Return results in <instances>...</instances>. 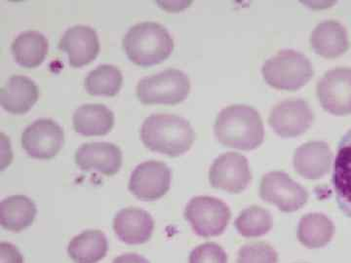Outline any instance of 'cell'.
I'll return each instance as SVG.
<instances>
[{
  "label": "cell",
  "instance_id": "cell-1",
  "mask_svg": "<svg viewBox=\"0 0 351 263\" xmlns=\"http://www.w3.org/2000/svg\"><path fill=\"white\" fill-rule=\"evenodd\" d=\"M215 136L221 145L240 151H253L263 144L265 128L255 108L233 105L221 110L214 126Z\"/></svg>",
  "mask_w": 351,
  "mask_h": 263
},
{
  "label": "cell",
  "instance_id": "cell-2",
  "mask_svg": "<svg viewBox=\"0 0 351 263\" xmlns=\"http://www.w3.org/2000/svg\"><path fill=\"white\" fill-rule=\"evenodd\" d=\"M141 138L151 151L176 157L189 151L195 142V132L184 117L157 113L145 118Z\"/></svg>",
  "mask_w": 351,
  "mask_h": 263
},
{
  "label": "cell",
  "instance_id": "cell-3",
  "mask_svg": "<svg viewBox=\"0 0 351 263\" xmlns=\"http://www.w3.org/2000/svg\"><path fill=\"white\" fill-rule=\"evenodd\" d=\"M123 47L133 63L154 66L170 56L174 49V40L162 25L143 22L133 25L126 32Z\"/></svg>",
  "mask_w": 351,
  "mask_h": 263
},
{
  "label": "cell",
  "instance_id": "cell-4",
  "mask_svg": "<svg viewBox=\"0 0 351 263\" xmlns=\"http://www.w3.org/2000/svg\"><path fill=\"white\" fill-rule=\"evenodd\" d=\"M262 73L270 86L295 91L311 82L314 75L308 58L298 51H279L263 64Z\"/></svg>",
  "mask_w": 351,
  "mask_h": 263
},
{
  "label": "cell",
  "instance_id": "cell-5",
  "mask_svg": "<svg viewBox=\"0 0 351 263\" xmlns=\"http://www.w3.org/2000/svg\"><path fill=\"white\" fill-rule=\"evenodd\" d=\"M191 91L189 76L180 69L169 68L145 76L137 85L138 100L145 105H176L186 100Z\"/></svg>",
  "mask_w": 351,
  "mask_h": 263
},
{
  "label": "cell",
  "instance_id": "cell-6",
  "mask_svg": "<svg viewBox=\"0 0 351 263\" xmlns=\"http://www.w3.org/2000/svg\"><path fill=\"white\" fill-rule=\"evenodd\" d=\"M184 218L196 235L209 238L223 234L232 218V212L218 198L196 196L186 205Z\"/></svg>",
  "mask_w": 351,
  "mask_h": 263
},
{
  "label": "cell",
  "instance_id": "cell-7",
  "mask_svg": "<svg viewBox=\"0 0 351 263\" xmlns=\"http://www.w3.org/2000/svg\"><path fill=\"white\" fill-rule=\"evenodd\" d=\"M260 196L284 213H293L302 209L308 200L306 189L291 179L290 175L279 171L263 175Z\"/></svg>",
  "mask_w": 351,
  "mask_h": 263
},
{
  "label": "cell",
  "instance_id": "cell-8",
  "mask_svg": "<svg viewBox=\"0 0 351 263\" xmlns=\"http://www.w3.org/2000/svg\"><path fill=\"white\" fill-rule=\"evenodd\" d=\"M210 184L226 192H242L252 181V173L246 157L228 152L215 159L209 171Z\"/></svg>",
  "mask_w": 351,
  "mask_h": 263
},
{
  "label": "cell",
  "instance_id": "cell-9",
  "mask_svg": "<svg viewBox=\"0 0 351 263\" xmlns=\"http://www.w3.org/2000/svg\"><path fill=\"white\" fill-rule=\"evenodd\" d=\"M317 98L326 112L337 116L351 113V68L327 71L317 84Z\"/></svg>",
  "mask_w": 351,
  "mask_h": 263
},
{
  "label": "cell",
  "instance_id": "cell-10",
  "mask_svg": "<svg viewBox=\"0 0 351 263\" xmlns=\"http://www.w3.org/2000/svg\"><path fill=\"white\" fill-rule=\"evenodd\" d=\"M314 114L308 103L302 99H291L277 103L270 112L269 123L277 135L295 138L313 125Z\"/></svg>",
  "mask_w": 351,
  "mask_h": 263
},
{
  "label": "cell",
  "instance_id": "cell-11",
  "mask_svg": "<svg viewBox=\"0 0 351 263\" xmlns=\"http://www.w3.org/2000/svg\"><path fill=\"white\" fill-rule=\"evenodd\" d=\"M171 179L172 173L165 163L145 161L132 172L129 190L141 200L160 199L169 190Z\"/></svg>",
  "mask_w": 351,
  "mask_h": 263
},
{
  "label": "cell",
  "instance_id": "cell-12",
  "mask_svg": "<svg viewBox=\"0 0 351 263\" xmlns=\"http://www.w3.org/2000/svg\"><path fill=\"white\" fill-rule=\"evenodd\" d=\"M64 138L63 128L54 120H36L23 132V149L32 158L50 159L61 151Z\"/></svg>",
  "mask_w": 351,
  "mask_h": 263
},
{
  "label": "cell",
  "instance_id": "cell-13",
  "mask_svg": "<svg viewBox=\"0 0 351 263\" xmlns=\"http://www.w3.org/2000/svg\"><path fill=\"white\" fill-rule=\"evenodd\" d=\"M59 48L68 54L71 66L80 68L91 63L98 56L100 41L94 29L88 25H78L64 32L60 39Z\"/></svg>",
  "mask_w": 351,
  "mask_h": 263
},
{
  "label": "cell",
  "instance_id": "cell-14",
  "mask_svg": "<svg viewBox=\"0 0 351 263\" xmlns=\"http://www.w3.org/2000/svg\"><path fill=\"white\" fill-rule=\"evenodd\" d=\"M76 165L83 171H95L100 174L113 175L119 172L122 153L112 142H89L82 145L75 152Z\"/></svg>",
  "mask_w": 351,
  "mask_h": 263
},
{
  "label": "cell",
  "instance_id": "cell-15",
  "mask_svg": "<svg viewBox=\"0 0 351 263\" xmlns=\"http://www.w3.org/2000/svg\"><path fill=\"white\" fill-rule=\"evenodd\" d=\"M295 172L306 179H319L332 169L334 154L329 145L324 142H308L295 149Z\"/></svg>",
  "mask_w": 351,
  "mask_h": 263
},
{
  "label": "cell",
  "instance_id": "cell-16",
  "mask_svg": "<svg viewBox=\"0 0 351 263\" xmlns=\"http://www.w3.org/2000/svg\"><path fill=\"white\" fill-rule=\"evenodd\" d=\"M154 221L151 214L138 208L122 209L113 219V229L120 241L140 245L151 239Z\"/></svg>",
  "mask_w": 351,
  "mask_h": 263
},
{
  "label": "cell",
  "instance_id": "cell-17",
  "mask_svg": "<svg viewBox=\"0 0 351 263\" xmlns=\"http://www.w3.org/2000/svg\"><path fill=\"white\" fill-rule=\"evenodd\" d=\"M311 45L319 56L335 59L345 54L350 47L348 31L337 21H324L311 32Z\"/></svg>",
  "mask_w": 351,
  "mask_h": 263
},
{
  "label": "cell",
  "instance_id": "cell-18",
  "mask_svg": "<svg viewBox=\"0 0 351 263\" xmlns=\"http://www.w3.org/2000/svg\"><path fill=\"white\" fill-rule=\"evenodd\" d=\"M332 186L339 208L351 218V129L339 144L334 161Z\"/></svg>",
  "mask_w": 351,
  "mask_h": 263
},
{
  "label": "cell",
  "instance_id": "cell-19",
  "mask_svg": "<svg viewBox=\"0 0 351 263\" xmlns=\"http://www.w3.org/2000/svg\"><path fill=\"white\" fill-rule=\"evenodd\" d=\"M38 99L36 82L24 75H13L0 91V105L14 114L29 112Z\"/></svg>",
  "mask_w": 351,
  "mask_h": 263
},
{
  "label": "cell",
  "instance_id": "cell-20",
  "mask_svg": "<svg viewBox=\"0 0 351 263\" xmlns=\"http://www.w3.org/2000/svg\"><path fill=\"white\" fill-rule=\"evenodd\" d=\"M73 127L83 136H103L112 130L114 114L105 105L87 103L73 113Z\"/></svg>",
  "mask_w": 351,
  "mask_h": 263
},
{
  "label": "cell",
  "instance_id": "cell-21",
  "mask_svg": "<svg viewBox=\"0 0 351 263\" xmlns=\"http://www.w3.org/2000/svg\"><path fill=\"white\" fill-rule=\"evenodd\" d=\"M36 216V204L27 196H10L0 203V225L8 231H22L32 225Z\"/></svg>",
  "mask_w": 351,
  "mask_h": 263
},
{
  "label": "cell",
  "instance_id": "cell-22",
  "mask_svg": "<svg viewBox=\"0 0 351 263\" xmlns=\"http://www.w3.org/2000/svg\"><path fill=\"white\" fill-rule=\"evenodd\" d=\"M108 253V239L100 230H87L69 242L68 253L75 263H98Z\"/></svg>",
  "mask_w": 351,
  "mask_h": 263
},
{
  "label": "cell",
  "instance_id": "cell-23",
  "mask_svg": "<svg viewBox=\"0 0 351 263\" xmlns=\"http://www.w3.org/2000/svg\"><path fill=\"white\" fill-rule=\"evenodd\" d=\"M48 40L41 32L27 31L22 32L14 39L11 50L14 59L25 68L39 66L48 53Z\"/></svg>",
  "mask_w": 351,
  "mask_h": 263
},
{
  "label": "cell",
  "instance_id": "cell-24",
  "mask_svg": "<svg viewBox=\"0 0 351 263\" xmlns=\"http://www.w3.org/2000/svg\"><path fill=\"white\" fill-rule=\"evenodd\" d=\"M335 225L331 218L321 213L307 214L302 216L298 227V238L308 249H320L331 242Z\"/></svg>",
  "mask_w": 351,
  "mask_h": 263
},
{
  "label": "cell",
  "instance_id": "cell-25",
  "mask_svg": "<svg viewBox=\"0 0 351 263\" xmlns=\"http://www.w3.org/2000/svg\"><path fill=\"white\" fill-rule=\"evenodd\" d=\"M121 71L112 64H101L85 78V89L95 96H115L122 86Z\"/></svg>",
  "mask_w": 351,
  "mask_h": 263
},
{
  "label": "cell",
  "instance_id": "cell-26",
  "mask_svg": "<svg viewBox=\"0 0 351 263\" xmlns=\"http://www.w3.org/2000/svg\"><path fill=\"white\" fill-rule=\"evenodd\" d=\"M235 228L246 238H257L267 234L274 225L271 214L262 207L252 206L243 210L235 221Z\"/></svg>",
  "mask_w": 351,
  "mask_h": 263
},
{
  "label": "cell",
  "instance_id": "cell-27",
  "mask_svg": "<svg viewBox=\"0 0 351 263\" xmlns=\"http://www.w3.org/2000/svg\"><path fill=\"white\" fill-rule=\"evenodd\" d=\"M278 253L274 247L267 243H253L241 247L237 255V263H277Z\"/></svg>",
  "mask_w": 351,
  "mask_h": 263
},
{
  "label": "cell",
  "instance_id": "cell-28",
  "mask_svg": "<svg viewBox=\"0 0 351 263\" xmlns=\"http://www.w3.org/2000/svg\"><path fill=\"white\" fill-rule=\"evenodd\" d=\"M228 262V257L226 251L219 245L211 242L196 247L189 255V263Z\"/></svg>",
  "mask_w": 351,
  "mask_h": 263
},
{
  "label": "cell",
  "instance_id": "cell-29",
  "mask_svg": "<svg viewBox=\"0 0 351 263\" xmlns=\"http://www.w3.org/2000/svg\"><path fill=\"white\" fill-rule=\"evenodd\" d=\"M0 263H24L22 253L10 243L0 244Z\"/></svg>",
  "mask_w": 351,
  "mask_h": 263
},
{
  "label": "cell",
  "instance_id": "cell-30",
  "mask_svg": "<svg viewBox=\"0 0 351 263\" xmlns=\"http://www.w3.org/2000/svg\"><path fill=\"white\" fill-rule=\"evenodd\" d=\"M112 263H149V262L138 253H125L115 258Z\"/></svg>",
  "mask_w": 351,
  "mask_h": 263
}]
</instances>
